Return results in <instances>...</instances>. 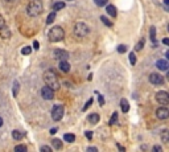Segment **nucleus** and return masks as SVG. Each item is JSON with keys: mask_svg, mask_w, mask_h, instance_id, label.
Instances as JSON below:
<instances>
[{"mask_svg": "<svg viewBox=\"0 0 169 152\" xmlns=\"http://www.w3.org/2000/svg\"><path fill=\"white\" fill-rule=\"evenodd\" d=\"M48 37H49V41H52V42L62 41L63 37H65V31L61 27H53L49 31Z\"/></svg>", "mask_w": 169, "mask_h": 152, "instance_id": "3", "label": "nucleus"}, {"mask_svg": "<svg viewBox=\"0 0 169 152\" xmlns=\"http://www.w3.org/2000/svg\"><path fill=\"white\" fill-rule=\"evenodd\" d=\"M90 33V27L86 23H77L74 25V35L78 36V37H86Z\"/></svg>", "mask_w": 169, "mask_h": 152, "instance_id": "4", "label": "nucleus"}, {"mask_svg": "<svg viewBox=\"0 0 169 152\" xmlns=\"http://www.w3.org/2000/svg\"><path fill=\"white\" fill-rule=\"evenodd\" d=\"M41 97H42V99H45V100H52L53 98H54V91L49 86L45 85L41 89Z\"/></svg>", "mask_w": 169, "mask_h": 152, "instance_id": "8", "label": "nucleus"}, {"mask_svg": "<svg viewBox=\"0 0 169 152\" xmlns=\"http://www.w3.org/2000/svg\"><path fill=\"white\" fill-rule=\"evenodd\" d=\"M99 104H100V106H103V104H104V99H103L102 95H99Z\"/></svg>", "mask_w": 169, "mask_h": 152, "instance_id": "40", "label": "nucleus"}, {"mask_svg": "<svg viewBox=\"0 0 169 152\" xmlns=\"http://www.w3.org/2000/svg\"><path fill=\"white\" fill-rule=\"evenodd\" d=\"M118 122V112H114V114L111 115V119H110V125L112 126V125H115Z\"/></svg>", "mask_w": 169, "mask_h": 152, "instance_id": "31", "label": "nucleus"}, {"mask_svg": "<svg viewBox=\"0 0 169 152\" xmlns=\"http://www.w3.org/2000/svg\"><path fill=\"white\" fill-rule=\"evenodd\" d=\"M156 117L159 118L160 121H165V119H168L169 110L166 108V106H161V107L157 108V110H156Z\"/></svg>", "mask_w": 169, "mask_h": 152, "instance_id": "10", "label": "nucleus"}, {"mask_svg": "<svg viewBox=\"0 0 169 152\" xmlns=\"http://www.w3.org/2000/svg\"><path fill=\"white\" fill-rule=\"evenodd\" d=\"M38 48H40V44H38V41H35V42H33V49L38 50Z\"/></svg>", "mask_w": 169, "mask_h": 152, "instance_id": "39", "label": "nucleus"}, {"mask_svg": "<svg viewBox=\"0 0 169 152\" xmlns=\"http://www.w3.org/2000/svg\"><path fill=\"white\" fill-rule=\"evenodd\" d=\"M19 90H20V83H19L17 80L13 81V87H12V93H13V97H17Z\"/></svg>", "mask_w": 169, "mask_h": 152, "instance_id": "19", "label": "nucleus"}, {"mask_svg": "<svg viewBox=\"0 0 169 152\" xmlns=\"http://www.w3.org/2000/svg\"><path fill=\"white\" fill-rule=\"evenodd\" d=\"M40 151H45V152H52L53 149L50 148V147H48V145H41V147H40Z\"/></svg>", "mask_w": 169, "mask_h": 152, "instance_id": "34", "label": "nucleus"}, {"mask_svg": "<svg viewBox=\"0 0 169 152\" xmlns=\"http://www.w3.org/2000/svg\"><path fill=\"white\" fill-rule=\"evenodd\" d=\"M94 3L97 4L98 7H104V5L108 3V0H94Z\"/></svg>", "mask_w": 169, "mask_h": 152, "instance_id": "29", "label": "nucleus"}, {"mask_svg": "<svg viewBox=\"0 0 169 152\" xmlns=\"http://www.w3.org/2000/svg\"><path fill=\"white\" fill-rule=\"evenodd\" d=\"M44 81H45V83H46V86H49L53 91L59 90V87H61L58 77H57V74H55L53 70H46V72L44 73Z\"/></svg>", "mask_w": 169, "mask_h": 152, "instance_id": "1", "label": "nucleus"}, {"mask_svg": "<svg viewBox=\"0 0 169 152\" xmlns=\"http://www.w3.org/2000/svg\"><path fill=\"white\" fill-rule=\"evenodd\" d=\"M106 12L110 15L111 17H116V15H118L116 8H115L112 4H107V5H106Z\"/></svg>", "mask_w": 169, "mask_h": 152, "instance_id": "13", "label": "nucleus"}, {"mask_svg": "<svg viewBox=\"0 0 169 152\" xmlns=\"http://www.w3.org/2000/svg\"><path fill=\"white\" fill-rule=\"evenodd\" d=\"M91 103H93V99H91V98H90V99H89V100H87V103H86V104H85V106H83V108H82V110H83V111H86V110H87V108H89V107H90V106H91Z\"/></svg>", "mask_w": 169, "mask_h": 152, "instance_id": "35", "label": "nucleus"}, {"mask_svg": "<svg viewBox=\"0 0 169 152\" xmlns=\"http://www.w3.org/2000/svg\"><path fill=\"white\" fill-rule=\"evenodd\" d=\"M55 17H57V13H55V11L50 12V13L48 15V19H46V24H48V25H52L53 23H54Z\"/></svg>", "mask_w": 169, "mask_h": 152, "instance_id": "16", "label": "nucleus"}, {"mask_svg": "<svg viewBox=\"0 0 169 152\" xmlns=\"http://www.w3.org/2000/svg\"><path fill=\"white\" fill-rule=\"evenodd\" d=\"M149 38H151V41L153 44H156V28L155 27H151V29H149Z\"/></svg>", "mask_w": 169, "mask_h": 152, "instance_id": "21", "label": "nucleus"}, {"mask_svg": "<svg viewBox=\"0 0 169 152\" xmlns=\"http://www.w3.org/2000/svg\"><path fill=\"white\" fill-rule=\"evenodd\" d=\"M116 147H118V148H119V149H120V151H124V148H123V147H122L120 144H116Z\"/></svg>", "mask_w": 169, "mask_h": 152, "instance_id": "43", "label": "nucleus"}, {"mask_svg": "<svg viewBox=\"0 0 169 152\" xmlns=\"http://www.w3.org/2000/svg\"><path fill=\"white\" fill-rule=\"evenodd\" d=\"M5 1H13V0H5Z\"/></svg>", "mask_w": 169, "mask_h": 152, "instance_id": "46", "label": "nucleus"}, {"mask_svg": "<svg viewBox=\"0 0 169 152\" xmlns=\"http://www.w3.org/2000/svg\"><path fill=\"white\" fill-rule=\"evenodd\" d=\"M155 99L157 100V103L161 104V106H166L169 103V94L166 91H159L156 93Z\"/></svg>", "mask_w": 169, "mask_h": 152, "instance_id": "7", "label": "nucleus"}, {"mask_svg": "<svg viewBox=\"0 0 169 152\" xmlns=\"http://www.w3.org/2000/svg\"><path fill=\"white\" fill-rule=\"evenodd\" d=\"M128 57H130V62H131V65H135V64H136V56H135V53L131 52L130 54H128Z\"/></svg>", "mask_w": 169, "mask_h": 152, "instance_id": "30", "label": "nucleus"}, {"mask_svg": "<svg viewBox=\"0 0 169 152\" xmlns=\"http://www.w3.org/2000/svg\"><path fill=\"white\" fill-rule=\"evenodd\" d=\"M118 52H119V53H124V52H127V46H126L124 44H120L119 46H118Z\"/></svg>", "mask_w": 169, "mask_h": 152, "instance_id": "32", "label": "nucleus"}, {"mask_svg": "<svg viewBox=\"0 0 169 152\" xmlns=\"http://www.w3.org/2000/svg\"><path fill=\"white\" fill-rule=\"evenodd\" d=\"M100 21H102L104 25H107V27H112V21H110L106 16H100Z\"/></svg>", "mask_w": 169, "mask_h": 152, "instance_id": "26", "label": "nucleus"}, {"mask_svg": "<svg viewBox=\"0 0 169 152\" xmlns=\"http://www.w3.org/2000/svg\"><path fill=\"white\" fill-rule=\"evenodd\" d=\"M156 66L159 68V70H162V72H166L169 68V64L166 60H159V61H156Z\"/></svg>", "mask_w": 169, "mask_h": 152, "instance_id": "11", "label": "nucleus"}, {"mask_svg": "<svg viewBox=\"0 0 169 152\" xmlns=\"http://www.w3.org/2000/svg\"><path fill=\"white\" fill-rule=\"evenodd\" d=\"M161 139H162V143L166 144L169 142V135H168V130H162L161 132Z\"/></svg>", "mask_w": 169, "mask_h": 152, "instance_id": "23", "label": "nucleus"}, {"mask_svg": "<svg viewBox=\"0 0 169 152\" xmlns=\"http://www.w3.org/2000/svg\"><path fill=\"white\" fill-rule=\"evenodd\" d=\"M153 151H155V152H161L162 148L160 147V145H153Z\"/></svg>", "mask_w": 169, "mask_h": 152, "instance_id": "37", "label": "nucleus"}, {"mask_svg": "<svg viewBox=\"0 0 169 152\" xmlns=\"http://www.w3.org/2000/svg\"><path fill=\"white\" fill-rule=\"evenodd\" d=\"M63 140L67 143H73L74 140H75V135L74 134H65L63 135Z\"/></svg>", "mask_w": 169, "mask_h": 152, "instance_id": "22", "label": "nucleus"}, {"mask_svg": "<svg viewBox=\"0 0 169 152\" xmlns=\"http://www.w3.org/2000/svg\"><path fill=\"white\" fill-rule=\"evenodd\" d=\"M66 7V4L63 3V1H55L54 4H53V11H59V9H63V8Z\"/></svg>", "mask_w": 169, "mask_h": 152, "instance_id": "18", "label": "nucleus"}, {"mask_svg": "<svg viewBox=\"0 0 169 152\" xmlns=\"http://www.w3.org/2000/svg\"><path fill=\"white\" fill-rule=\"evenodd\" d=\"M99 119H100V117H99V114H97V112L90 114L89 117H87V121H89L91 125H97L98 122H99Z\"/></svg>", "mask_w": 169, "mask_h": 152, "instance_id": "14", "label": "nucleus"}, {"mask_svg": "<svg viewBox=\"0 0 169 152\" xmlns=\"http://www.w3.org/2000/svg\"><path fill=\"white\" fill-rule=\"evenodd\" d=\"M57 131H58V128H57V127H54V128H50V134H52V135H54Z\"/></svg>", "mask_w": 169, "mask_h": 152, "instance_id": "41", "label": "nucleus"}, {"mask_svg": "<svg viewBox=\"0 0 169 152\" xmlns=\"http://www.w3.org/2000/svg\"><path fill=\"white\" fill-rule=\"evenodd\" d=\"M148 80L152 85H156V86H162L164 82H165L164 77H162L161 74H159V73H151L148 77Z\"/></svg>", "mask_w": 169, "mask_h": 152, "instance_id": "6", "label": "nucleus"}, {"mask_svg": "<svg viewBox=\"0 0 169 152\" xmlns=\"http://www.w3.org/2000/svg\"><path fill=\"white\" fill-rule=\"evenodd\" d=\"M87 151H89V152H97L98 148H97V147H89V148H87Z\"/></svg>", "mask_w": 169, "mask_h": 152, "instance_id": "38", "label": "nucleus"}, {"mask_svg": "<svg viewBox=\"0 0 169 152\" xmlns=\"http://www.w3.org/2000/svg\"><path fill=\"white\" fill-rule=\"evenodd\" d=\"M85 135H86V138L89 139V140H91V138H93V132L91 131H85Z\"/></svg>", "mask_w": 169, "mask_h": 152, "instance_id": "36", "label": "nucleus"}, {"mask_svg": "<svg viewBox=\"0 0 169 152\" xmlns=\"http://www.w3.org/2000/svg\"><path fill=\"white\" fill-rule=\"evenodd\" d=\"M3 123H4V122H3V118L0 117V127H1V126H3Z\"/></svg>", "mask_w": 169, "mask_h": 152, "instance_id": "44", "label": "nucleus"}, {"mask_svg": "<svg viewBox=\"0 0 169 152\" xmlns=\"http://www.w3.org/2000/svg\"><path fill=\"white\" fill-rule=\"evenodd\" d=\"M59 70L62 73H69L70 72V64L67 62V60L59 61Z\"/></svg>", "mask_w": 169, "mask_h": 152, "instance_id": "12", "label": "nucleus"}, {"mask_svg": "<svg viewBox=\"0 0 169 152\" xmlns=\"http://www.w3.org/2000/svg\"><path fill=\"white\" fill-rule=\"evenodd\" d=\"M164 4H165V7H168V4H169V0H165V1H164Z\"/></svg>", "mask_w": 169, "mask_h": 152, "instance_id": "45", "label": "nucleus"}, {"mask_svg": "<svg viewBox=\"0 0 169 152\" xmlns=\"http://www.w3.org/2000/svg\"><path fill=\"white\" fill-rule=\"evenodd\" d=\"M12 138H13L15 140H21V139L24 138V134L21 131H19V130H13V131H12Z\"/></svg>", "mask_w": 169, "mask_h": 152, "instance_id": "17", "label": "nucleus"}, {"mask_svg": "<svg viewBox=\"0 0 169 152\" xmlns=\"http://www.w3.org/2000/svg\"><path fill=\"white\" fill-rule=\"evenodd\" d=\"M144 42H145V40H144V38H142V40H140V41L136 44V46H135V50H142L143 46H144Z\"/></svg>", "mask_w": 169, "mask_h": 152, "instance_id": "28", "label": "nucleus"}, {"mask_svg": "<svg viewBox=\"0 0 169 152\" xmlns=\"http://www.w3.org/2000/svg\"><path fill=\"white\" fill-rule=\"evenodd\" d=\"M65 114V108H63L62 104H55L54 107L52 108V119L55 122L61 121Z\"/></svg>", "mask_w": 169, "mask_h": 152, "instance_id": "5", "label": "nucleus"}, {"mask_svg": "<svg viewBox=\"0 0 169 152\" xmlns=\"http://www.w3.org/2000/svg\"><path fill=\"white\" fill-rule=\"evenodd\" d=\"M162 42H164L165 45H168L169 44V40H168V38H164V40H162Z\"/></svg>", "mask_w": 169, "mask_h": 152, "instance_id": "42", "label": "nucleus"}, {"mask_svg": "<svg viewBox=\"0 0 169 152\" xmlns=\"http://www.w3.org/2000/svg\"><path fill=\"white\" fill-rule=\"evenodd\" d=\"M15 151L16 152H27L28 148H27V145H24V144H19L15 147Z\"/></svg>", "mask_w": 169, "mask_h": 152, "instance_id": "25", "label": "nucleus"}, {"mask_svg": "<svg viewBox=\"0 0 169 152\" xmlns=\"http://www.w3.org/2000/svg\"><path fill=\"white\" fill-rule=\"evenodd\" d=\"M32 53V46H24V48L21 49V54L24 56H28Z\"/></svg>", "mask_w": 169, "mask_h": 152, "instance_id": "27", "label": "nucleus"}, {"mask_svg": "<svg viewBox=\"0 0 169 152\" xmlns=\"http://www.w3.org/2000/svg\"><path fill=\"white\" fill-rule=\"evenodd\" d=\"M42 11H44V5L40 0H32L29 1L27 7V13L31 16V17H37L40 15L42 13Z\"/></svg>", "mask_w": 169, "mask_h": 152, "instance_id": "2", "label": "nucleus"}, {"mask_svg": "<svg viewBox=\"0 0 169 152\" xmlns=\"http://www.w3.org/2000/svg\"><path fill=\"white\" fill-rule=\"evenodd\" d=\"M120 108L123 112H128L130 111V103H128V100L126 98H122L120 99Z\"/></svg>", "mask_w": 169, "mask_h": 152, "instance_id": "15", "label": "nucleus"}, {"mask_svg": "<svg viewBox=\"0 0 169 152\" xmlns=\"http://www.w3.org/2000/svg\"><path fill=\"white\" fill-rule=\"evenodd\" d=\"M53 58L58 60V61H63V60L69 58V53L63 49H54L53 50Z\"/></svg>", "mask_w": 169, "mask_h": 152, "instance_id": "9", "label": "nucleus"}, {"mask_svg": "<svg viewBox=\"0 0 169 152\" xmlns=\"http://www.w3.org/2000/svg\"><path fill=\"white\" fill-rule=\"evenodd\" d=\"M67 1H73V0H67Z\"/></svg>", "mask_w": 169, "mask_h": 152, "instance_id": "47", "label": "nucleus"}, {"mask_svg": "<svg viewBox=\"0 0 169 152\" xmlns=\"http://www.w3.org/2000/svg\"><path fill=\"white\" fill-rule=\"evenodd\" d=\"M11 35H12V33H11V31L8 29L7 27H4L3 29H0V36H1L3 38H8V37H11Z\"/></svg>", "mask_w": 169, "mask_h": 152, "instance_id": "20", "label": "nucleus"}, {"mask_svg": "<svg viewBox=\"0 0 169 152\" xmlns=\"http://www.w3.org/2000/svg\"><path fill=\"white\" fill-rule=\"evenodd\" d=\"M4 27H7V25H5V20H4L3 15L0 13V29H3Z\"/></svg>", "mask_w": 169, "mask_h": 152, "instance_id": "33", "label": "nucleus"}, {"mask_svg": "<svg viewBox=\"0 0 169 152\" xmlns=\"http://www.w3.org/2000/svg\"><path fill=\"white\" fill-rule=\"evenodd\" d=\"M53 147L55 149H61L62 148V142L59 139H53Z\"/></svg>", "mask_w": 169, "mask_h": 152, "instance_id": "24", "label": "nucleus"}]
</instances>
